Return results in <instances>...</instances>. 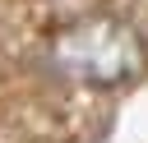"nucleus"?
I'll use <instances>...</instances> for the list:
<instances>
[{
	"label": "nucleus",
	"instance_id": "f257e3e1",
	"mask_svg": "<svg viewBox=\"0 0 148 143\" xmlns=\"http://www.w3.org/2000/svg\"><path fill=\"white\" fill-rule=\"evenodd\" d=\"M148 65V46L139 37L134 23L111 18V14H92L69 23L56 42H51V69L88 83V88H116L139 78Z\"/></svg>",
	"mask_w": 148,
	"mask_h": 143
}]
</instances>
